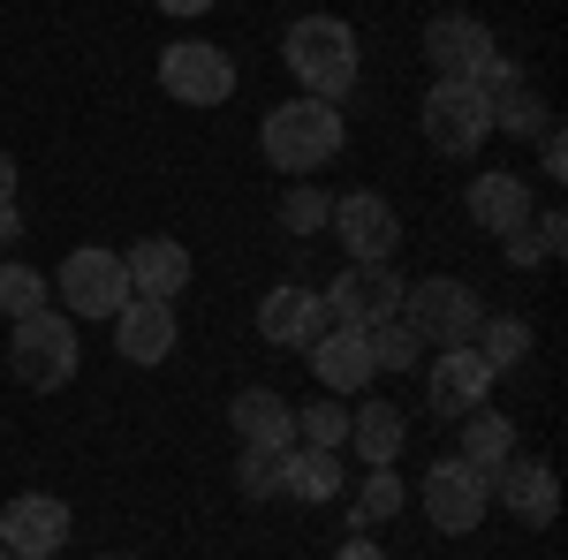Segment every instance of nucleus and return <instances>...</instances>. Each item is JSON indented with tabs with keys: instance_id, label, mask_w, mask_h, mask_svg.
Returning a JSON list of instances; mask_svg holds the SVG:
<instances>
[{
	"instance_id": "nucleus-1",
	"label": "nucleus",
	"mask_w": 568,
	"mask_h": 560,
	"mask_svg": "<svg viewBox=\"0 0 568 560\" xmlns=\"http://www.w3.org/2000/svg\"><path fill=\"white\" fill-rule=\"evenodd\" d=\"M342 144H349V122L334 99H281L258 122V152L281 174H318L326 160H342Z\"/></svg>"
},
{
	"instance_id": "nucleus-2",
	"label": "nucleus",
	"mask_w": 568,
	"mask_h": 560,
	"mask_svg": "<svg viewBox=\"0 0 568 560\" xmlns=\"http://www.w3.org/2000/svg\"><path fill=\"white\" fill-rule=\"evenodd\" d=\"M364 45L342 16H296L288 23V77L304 84V99H349Z\"/></svg>"
},
{
	"instance_id": "nucleus-3",
	"label": "nucleus",
	"mask_w": 568,
	"mask_h": 560,
	"mask_svg": "<svg viewBox=\"0 0 568 560\" xmlns=\"http://www.w3.org/2000/svg\"><path fill=\"white\" fill-rule=\"evenodd\" d=\"M8 371L23 379V387H69L77 379V318H61V310H31V318H16L8 326Z\"/></svg>"
},
{
	"instance_id": "nucleus-4",
	"label": "nucleus",
	"mask_w": 568,
	"mask_h": 560,
	"mask_svg": "<svg viewBox=\"0 0 568 560\" xmlns=\"http://www.w3.org/2000/svg\"><path fill=\"white\" fill-rule=\"evenodd\" d=\"M417 342H439V348H470V334L485 326V303L470 281H417V288H402V310H394Z\"/></svg>"
},
{
	"instance_id": "nucleus-5",
	"label": "nucleus",
	"mask_w": 568,
	"mask_h": 560,
	"mask_svg": "<svg viewBox=\"0 0 568 560\" xmlns=\"http://www.w3.org/2000/svg\"><path fill=\"white\" fill-rule=\"evenodd\" d=\"M417 130H425V144H433L439 160H478V144L493 136V106H485L478 84H447V77H433L425 106H417Z\"/></svg>"
},
{
	"instance_id": "nucleus-6",
	"label": "nucleus",
	"mask_w": 568,
	"mask_h": 560,
	"mask_svg": "<svg viewBox=\"0 0 568 560\" xmlns=\"http://www.w3.org/2000/svg\"><path fill=\"white\" fill-rule=\"evenodd\" d=\"M417 508H425V522H433L439 538H470L485 522V508H493L485 470H470L463 455H439L433 470H425V485H417Z\"/></svg>"
},
{
	"instance_id": "nucleus-7",
	"label": "nucleus",
	"mask_w": 568,
	"mask_h": 560,
	"mask_svg": "<svg viewBox=\"0 0 568 560\" xmlns=\"http://www.w3.org/2000/svg\"><path fill=\"white\" fill-rule=\"evenodd\" d=\"M53 288H61V303H69V318H114V310L130 303L122 251H99V243L69 251V258H61V273H53Z\"/></svg>"
},
{
	"instance_id": "nucleus-8",
	"label": "nucleus",
	"mask_w": 568,
	"mask_h": 560,
	"mask_svg": "<svg viewBox=\"0 0 568 560\" xmlns=\"http://www.w3.org/2000/svg\"><path fill=\"white\" fill-rule=\"evenodd\" d=\"M318 303H326V318H334V326H379V318L402 310V273H394L387 258H364V265L349 258Z\"/></svg>"
},
{
	"instance_id": "nucleus-9",
	"label": "nucleus",
	"mask_w": 568,
	"mask_h": 560,
	"mask_svg": "<svg viewBox=\"0 0 568 560\" xmlns=\"http://www.w3.org/2000/svg\"><path fill=\"white\" fill-rule=\"evenodd\" d=\"M425 61H433V77H447V84H478L485 69L500 61V45H493V31H485V16L447 8V16L425 23Z\"/></svg>"
},
{
	"instance_id": "nucleus-10",
	"label": "nucleus",
	"mask_w": 568,
	"mask_h": 560,
	"mask_svg": "<svg viewBox=\"0 0 568 560\" xmlns=\"http://www.w3.org/2000/svg\"><path fill=\"white\" fill-rule=\"evenodd\" d=\"M69 530H77V516L53 492H16L0 508V546H8V560H61Z\"/></svg>"
},
{
	"instance_id": "nucleus-11",
	"label": "nucleus",
	"mask_w": 568,
	"mask_h": 560,
	"mask_svg": "<svg viewBox=\"0 0 568 560\" xmlns=\"http://www.w3.org/2000/svg\"><path fill=\"white\" fill-rule=\"evenodd\" d=\"M160 84H168V99H182V106H220V99L235 91V61H227L213 39H175L160 53Z\"/></svg>"
},
{
	"instance_id": "nucleus-12",
	"label": "nucleus",
	"mask_w": 568,
	"mask_h": 560,
	"mask_svg": "<svg viewBox=\"0 0 568 560\" xmlns=\"http://www.w3.org/2000/svg\"><path fill=\"white\" fill-rule=\"evenodd\" d=\"M326 227L342 235V251H349L356 265H364V258H394V251H402V213H394L379 190H342L334 213H326Z\"/></svg>"
},
{
	"instance_id": "nucleus-13",
	"label": "nucleus",
	"mask_w": 568,
	"mask_h": 560,
	"mask_svg": "<svg viewBox=\"0 0 568 560\" xmlns=\"http://www.w3.org/2000/svg\"><path fill=\"white\" fill-rule=\"evenodd\" d=\"M485 492H493L516 522H530V530H546V522L561 516V477L546 470V462H524V455H508L500 470L485 477Z\"/></svg>"
},
{
	"instance_id": "nucleus-14",
	"label": "nucleus",
	"mask_w": 568,
	"mask_h": 560,
	"mask_svg": "<svg viewBox=\"0 0 568 560\" xmlns=\"http://www.w3.org/2000/svg\"><path fill=\"white\" fill-rule=\"evenodd\" d=\"M114 348L130 356V364H168L175 356V342H182V326H175V303H152V296H130L114 318Z\"/></svg>"
},
{
	"instance_id": "nucleus-15",
	"label": "nucleus",
	"mask_w": 568,
	"mask_h": 560,
	"mask_svg": "<svg viewBox=\"0 0 568 560\" xmlns=\"http://www.w3.org/2000/svg\"><path fill=\"white\" fill-rule=\"evenodd\" d=\"M304 356H311V379L326 394H364L379 379V371H372V348H364V326H334V318H326V334H318Z\"/></svg>"
},
{
	"instance_id": "nucleus-16",
	"label": "nucleus",
	"mask_w": 568,
	"mask_h": 560,
	"mask_svg": "<svg viewBox=\"0 0 568 560\" xmlns=\"http://www.w3.org/2000/svg\"><path fill=\"white\" fill-rule=\"evenodd\" d=\"M425 394H433L439 417H470V409H485V394H493V371H485L478 348H439L433 371H425Z\"/></svg>"
},
{
	"instance_id": "nucleus-17",
	"label": "nucleus",
	"mask_w": 568,
	"mask_h": 560,
	"mask_svg": "<svg viewBox=\"0 0 568 560\" xmlns=\"http://www.w3.org/2000/svg\"><path fill=\"white\" fill-rule=\"evenodd\" d=\"M122 273H130V296H152V303H175L190 288V251L175 235H144L122 251Z\"/></svg>"
},
{
	"instance_id": "nucleus-18",
	"label": "nucleus",
	"mask_w": 568,
	"mask_h": 560,
	"mask_svg": "<svg viewBox=\"0 0 568 560\" xmlns=\"http://www.w3.org/2000/svg\"><path fill=\"white\" fill-rule=\"evenodd\" d=\"M258 334H265L273 348H311L318 334H326V303H318V288L281 281V288L258 303Z\"/></svg>"
},
{
	"instance_id": "nucleus-19",
	"label": "nucleus",
	"mask_w": 568,
	"mask_h": 560,
	"mask_svg": "<svg viewBox=\"0 0 568 560\" xmlns=\"http://www.w3.org/2000/svg\"><path fill=\"white\" fill-rule=\"evenodd\" d=\"M227 425L243 447H296V409H288V394L273 387H243L227 401Z\"/></svg>"
},
{
	"instance_id": "nucleus-20",
	"label": "nucleus",
	"mask_w": 568,
	"mask_h": 560,
	"mask_svg": "<svg viewBox=\"0 0 568 560\" xmlns=\"http://www.w3.org/2000/svg\"><path fill=\"white\" fill-rule=\"evenodd\" d=\"M349 447L364 470H394L402 447H409V425H402V401H364L349 417Z\"/></svg>"
},
{
	"instance_id": "nucleus-21",
	"label": "nucleus",
	"mask_w": 568,
	"mask_h": 560,
	"mask_svg": "<svg viewBox=\"0 0 568 560\" xmlns=\"http://www.w3.org/2000/svg\"><path fill=\"white\" fill-rule=\"evenodd\" d=\"M530 213H538V205H530L524 174H508V167H485L478 182H470V220H478L485 235H508V227H524Z\"/></svg>"
},
{
	"instance_id": "nucleus-22",
	"label": "nucleus",
	"mask_w": 568,
	"mask_h": 560,
	"mask_svg": "<svg viewBox=\"0 0 568 560\" xmlns=\"http://www.w3.org/2000/svg\"><path fill=\"white\" fill-rule=\"evenodd\" d=\"M281 492L288 500H334L342 492V455H326V447H288V462H281Z\"/></svg>"
},
{
	"instance_id": "nucleus-23",
	"label": "nucleus",
	"mask_w": 568,
	"mask_h": 560,
	"mask_svg": "<svg viewBox=\"0 0 568 560\" xmlns=\"http://www.w3.org/2000/svg\"><path fill=\"white\" fill-rule=\"evenodd\" d=\"M455 455H463L470 470L493 477L508 455H516V425H508L500 409H470V417H463V447H455Z\"/></svg>"
},
{
	"instance_id": "nucleus-24",
	"label": "nucleus",
	"mask_w": 568,
	"mask_h": 560,
	"mask_svg": "<svg viewBox=\"0 0 568 560\" xmlns=\"http://www.w3.org/2000/svg\"><path fill=\"white\" fill-rule=\"evenodd\" d=\"M402 516V470H364V485H356V500H349V522H356V538H372L379 522Z\"/></svg>"
},
{
	"instance_id": "nucleus-25",
	"label": "nucleus",
	"mask_w": 568,
	"mask_h": 560,
	"mask_svg": "<svg viewBox=\"0 0 568 560\" xmlns=\"http://www.w3.org/2000/svg\"><path fill=\"white\" fill-rule=\"evenodd\" d=\"M470 348L485 356V371L500 379V371H516V364L530 356V326H524V318H493V310H485V326L470 334Z\"/></svg>"
},
{
	"instance_id": "nucleus-26",
	"label": "nucleus",
	"mask_w": 568,
	"mask_h": 560,
	"mask_svg": "<svg viewBox=\"0 0 568 560\" xmlns=\"http://www.w3.org/2000/svg\"><path fill=\"white\" fill-rule=\"evenodd\" d=\"M45 296H53V281H45L39 265H0V318L16 326V318H31V310H45Z\"/></svg>"
},
{
	"instance_id": "nucleus-27",
	"label": "nucleus",
	"mask_w": 568,
	"mask_h": 560,
	"mask_svg": "<svg viewBox=\"0 0 568 560\" xmlns=\"http://www.w3.org/2000/svg\"><path fill=\"white\" fill-rule=\"evenodd\" d=\"M485 106H493V130H508V136H538L546 122H554V114H546V99L530 91V77H524V84H508L500 99H485Z\"/></svg>"
},
{
	"instance_id": "nucleus-28",
	"label": "nucleus",
	"mask_w": 568,
	"mask_h": 560,
	"mask_svg": "<svg viewBox=\"0 0 568 560\" xmlns=\"http://www.w3.org/2000/svg\"><path fill=\"white\" fill-rule=\"evenodd\" d=\"M342 439H349V409H342V394L296 409V447H326V455H342Z\"/></svg>"
},
{
	"instance_id": "nucleus-29",
	"label": "nucleus",
	"mask_w": 568,
	"mask_h": 560,
	"mask_svg": "<svg viewBox=\"0 0 568 560\" xmlns=\"http://www.w3.org/2000/svg\"><path fill=\"white\" fill-rule=\"evenodd\" d=\"M364 348H372V371H409V364L425 356V342H417L402 318H379V326H364Z\"/></svg>"
},
{
	"instance_id": "nucleus-30",
	"label": "nucleus",
	"mask_w": 568,
	"mask_h": 560,
	"mask_svg": "<svg viewBox=\"0 0 568 560\" xmlns=\"http://www.w3.org/2000/svg\"><path fill=\"white\" fill-rule=\"evenodd\" d=\"M281 462H288V447H243V462H235L243 500H273L281 492Z\"/></svg>"
},
{
	"instance_id": "nucleus-31",
	"label": "nucleus",
	"mask_w": 568,
	"mask_h": 560,
	"mask_svg": "<svg viewBox=\"0 0 568 560\" xmlns=\"http://www.w3.org/2000/svg\"><path fill=\"white\" fill-rule=\"evenodd\" d=\"M326 213H334V197H326L318 182H296V190L281 197V227H288V235H318Z\"/></svg>"
},
{
	"instance_id": "nucleus-32",
	"label": "nucleus",
	"mask_w": 568,
	"mask_h": 560,
	"mask_svg": "<svg viewBox=\"0 0 568 560\" xmlns=\"http://www.w3.org/2000/svg\"><path fill=\"white\" fill-rule=\"evenodd\" d=\"M530 235H538V251H546V265L568 251V213L561 205H546V213H530Z\"/></svg>"
},
{
	"instance_id": "nucleus-33",
	"label": "nucleus",
	"mask_w": 568,
	"mask_h": 560,
	"mask_svg": "<svg viewBox=\"0 0 568 560\" xmlns=\"http://www.w3.org/2000/svg\"><path fill=\"white\" fill-rule=\"evenodd\" d=\"M500 258L516 265V273H530V265H546V251H538V235H530V220H524V227H508V235H500Z\"/></svg>"
},
{
	"instance_id": "nucleus-34",
	"label": "nucleus",
	"mask_w": 568,
	"mask_h": 560,
	"mask_svg": "<svg viewBox=\"0 0 568 560\" xmlns=\"http://www.w3.org/2000/svg\"><path fill=\"white\" fill-rule=\"evenodd\" d=\"M538 167L554 174V182H561V174H568V136L554 130V122H546V130H538Z\"/></svg>"
},
{
	"instance_id": "nucleus-35",
	"label": "nucleus",
	"mask_w": 568,
	"mask_h": 560,
	"mask_svg": "<svg viewBox=\"0 0 568 560\" xmlns=\"http://www.w3.org/2000/svg\"><path fill=\"white\" fill-rule=\"evenodd\" d=\"M160 16H175V23H197V16H213L220 0H152Z\"/></svg>"
},
{
	"instance_id": "nucleus-36",
	"label": "nucleus",
	"mask_w": 568,
	"mask_h": 560,
	"mask_svg": "<svg viewBox=\"0 0 568 560\" xmlns=\"http://www.w3.org/2000/svg\"><path fill=\"white\" fill-rule=\"evenodd\" d=\"M334 560H387V553H379L372 538H342V553H334Z\"/></svg>"
},
{
	"instance_id": "nucleus-37",
	"label": "nucleus",
	"mask_w": 568,
	"mask_h": 560,
	"mask_svg": "<svg viewBox=\"0 0 568 560\" xmlns=\"http://www.w3.org/2000/svg\"><path fill=\"white\" fill-rule=\"evenodd\" d=\"M16 235H23V213H16V205H0V251H8Z\"/></svg>"
},
{
	"instance_id": "nucleus-38",
	"label": "nucleus",
	"mask_w": 568,
	"mask_h": 560,
	"mask_svg": "<svg viewBox=\"0 0 568 560\" xmlns=\"http://www.w3.org/2000/svg\"><path fill=\"white\" fill-rule=\"evenodd\" d=\"M0 205H16V160L0 152Z\"/></svg>"
},
{
	"instance_id": "nucleus-39",
	"label": "nucleus",
	"mask_w": 568,
	"mask_h": 560,
	"mask_svg": "<svg viewBox=\"0 0 568 560\" xmlns=\"http://www.w3.org/2000/svg\"><path fill=\"white\" fill-rule=\"evenodd\" d=\"M106 560H136V553H106Z\"/></svg>"
},
{
	"instance_id": "nucleus-40",
	"label": "nucleus",
	"mask_w": 568,
	"mask_h": 560,
	"mask_svg": "<svg viewBox=\"0 0 568 560\" xmlns=\"http://www.w3.org/2000/svg\"><path fill=\"white\" fill-rule=\"evenodd\" d=\"M0 560H8V546H0Z\"/></svg>"
}]
</instances>
